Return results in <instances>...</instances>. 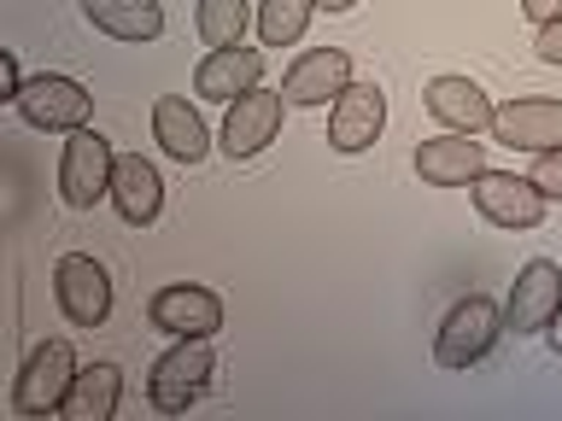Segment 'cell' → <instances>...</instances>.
I'll return each mask as SVG.
<instances>
[{
	"label": "cell",
	"instance_id": "1",
	"mask_svg": "<svg viewBox=\"0 0 562 421\" xmlns=\"http://www.w3.org/2000/svg\"><path fill=\"white\" fill-rule=\"evenodd\" d=\"M211 368H217L211 333H188V340H176L165 357L153 363V375H147V403L158 416H182L188 403L211 386Z\"/></svg>",
	"mask_w": 562,
	"mask_h": 421
},
{
	"label": "cell",
	"instance_id": "2",
	"mask_svg": "<svg viewBox=\"0 0 562 421\" xmlns=\"http://www.w3.org/2000/svg\"><path fill=\"white\" fill-rule=\"evenodd\" d=\"M498 333H504V310L492 305L486 293L457 298V305L446 310V322H439L434 363H439V368H474L492 345H498Z\"/></svg>",
	"mask_w": 562,
	"mask_h": 421
},
{
	"label": "cell",
	"instance_id": "3",
	"mask_svg": "<svg viewBox=\"0 0 562 421\" xmlns=\"http://www.w3.org/2000/svg\"><path fill=\"white\" fill-rule=\"evenodd\" d=\"M18 117L30 123V129H47V135H77L88 129V112H94V94L77 82V77H53V70H42V77H24V88H18Z\"/></svg>",
	"mask_w": 562,
	"mask_h": 421
},
{
	"label": "cell",
	"instance_id": "4",
	"mask_svg": "<svg viewBox=\"0 0 562 421\" xmlns=\"http://www.w3.org/2000/svg\"><path fill=\"white\" fill-rule=\"evenodd\" d=\"M112 170H117L112 140L100 129H77L65 140V158H59V200L70 210H94L112 193Z\"/></svg>",
	"mask_w": 562,
	"mask_h": 421
},
{
	"label": "cell",
	"instance_id": "5",
	"mask_svg": "<svg viewBox=\"0 0 562 421\" xmlns=\"http://www.w3.org/2000/svg\"><path fill=\"white\" fill-rule=\"evenodd\" d=\"M77 380V351L70 340H42L18 368V386H12V410L18 416H53Z\"/></svg>",
	"mask_w": 562,
	"mask_h": 421
},
{
	"label": "cell",
	"instance_id": "6",
	"mask_svg": "<svg viewBox=\"0 0 562 421\" xmlns=\"http://www.w3.org/2000/svg\"><path fill=\"white\" fill-rule=\"evenodd\" d=\"M53 298H59L70 328H100L105 316H112V275H105L100 258L65 252L53 263Z\"/></svg>",
	"mask_w": 562,
	"mask_h": 421
},
{
	"label": "cell",
	"instance_id": "7",
	"mask_svg": "<svg viewBox=\"0 0 562 421\" xmlns=\"http://www.w3.org/2000/svg\"><path fill=\"white\" fill-rule=\"evenodd\" d=\"M469 193H474V210L498 228H539L544 210H551V200L533 187V175H509V170H481Z\"/></svg>",
	"mask_w": 562,
	"mask_h": 421
},
{
	"label": "cell",
	"instance_id": "8",
	"mask_svg": "<svg viewBox=\"0 0 562 421\" xmlns=\"http://www.w3.org/2000/svg\"><path fill=\"white\" fill-rule=\"evenodd\" d=\"M281 112H288V94H276V88H252V94H240L235 105H228V117H223V140H217V147L228 158H258L281 135Z\"/></svg>",
	"mask_w": 562,
	"mask_h": 421
},
{
	"label": "cell",
	"instance_id": "9",
	"mask_svg": "<svg viewBox=\"0 0 562 421\" xmlns=\"http://www.w3.org/2000/svg\"><path fill=\"white\" fill-rule=\"evenodd\" d=\"M492 140H504L509 152H551L562 147V100H509L492 112Z\"/></svg>",
	"mask_w": 562,
	"mask_h": 421
},
{
	"label": "cell",
	"instance_id": "10",
	"mask_svg": "<svg viewBox=\"0 0 562 421\" xmlns=\"http://www.w3.org/2000/svg\"><path fill=\"white\" fill-rule=\"evenodd\" d=\"M381 123H386V94L375 82H351L328 112V147L334 152H369L381 140Z\"/></svg>",
	"mask_w": 562,
	"mask_h": 421
},
{
	"label": "cell",
	"instance_id": "11",
	"mask_svg": "<svg viewBox=\"0 0 562 421\" xmlns=\"http://www.w3.org/2000/svg\"><path fill=\"white\" fill-rule=\"evenodd\" d=\"M153 328H165L176 333V340H188V333H217L223 328V298L200 287V281H170V287H158L153 293Z\"/></svg>",
	"mask_w": 562,
	"mask_h": 421
},
{
	"label": "cell",
	"instance_id": "12",
	"mask_svg": "<svg viewBox=\"0 0 562 421\" xmlns=\"http://www.w3.org/2000/svg\"><path fill=\"white\" fill-rule=\"evenodd\" d=\"M351 88V53L346 47H311L299 53L293 70L281 77V94L288 105H328Z\"/></svg>",
	"mask_w": 562,
	"mask_h": 421
},
{
	"label": "cell",
	"instance_id": "13",
	"mask_svg": "<svg viewBox=\"0 0 562 421\" xmlns=\"http://www.w3.org/2000/svg\"><path fill=\"white\" fill-rule=\"evenodd\" d=\"M557 305H562V270H557L551 258H533V263L516 275V287H509L504 328H509V333H539V328H551Z\"/></svg>",
	"mask_w": 562,
	"mask_h": 421
},
{
	"label": "cell",
	"instance_id": "14",
	"mask_svg": "<svg viewBox=\"0 0 562 421\" xmlns=\"http://www.w3.org/2000/svg\"><path fill=\"white\" fill-rule=\"evenodd\" d=\"M486 170V147H481V135H434V140H422L416 147V175L428 187H469L474 175Z\"/></svg>",
	"mask_w": 562,
	"mask_h": 421
},
{
	"label": "cell",
	"instance_id": "15",
	"mask_svg": "<svg viewBox=\"0 0 562 421\" xmlns=\"http://www.w3.org/2000/svg\"><path fill=\"white\" fill-rule=\"evenodd\" d=\"M422 105L457 135H492V112H498V105L486 100V88L469 82V77H434L422 88Z\"/></svg>",
	"mask_w": 562,
	"mask_h": 421
},
{
	"label": "cell",
	"instance_id": "16",
	"mask_svg": "<svg viewBox=\"0 0 562 421\" xmlns=\"http://www.w3.org/2000/svg\"><path fill=\"white\" fill-rule=\"evenodd\" d=\"M263 88V53L258 47H211L193 70V94L200 100H240Z\"/></svg>",
	"mask_w": 562,
	"mask_h": 421
},
{
	"label": "cell",
	"instance_id": "17",
	"mask_svg": "<svg viewBox=\"0 0 562 421\" xmlns=\"http://www.w3.org/2000/svg\"><path fill=\"white\" fill-rule=\"evenodd\" d=\"M112 205H117V217L130 228H147V223H158V210H165V182H158V170L140 152H117Z\"/></svg>",
	"mask_w": 562,
	"mask_h": 421
},
{
	"label": "cell",
	"instance_id": "18",
	"mask_svg": "<svg viewBox=\"0 0 562 421\" xmlns=\"http://www.w3.org/2000/svg\"><path fill=\"white\" fill-rule=\"evenodd\" d=\"M153 135H158V147H165L176 164H200V158L211 152L205 117L193 112L182 94H158L153 100Z\"/></svg>",
	"mask_w": 562,
	"mask_h": 421
},
{
	"label": "cell",
	"instance_id": "19",
	"mask_svg": "<svg viewBox=\"0 0 562 421\" xmlns=\"http://www.w3.org/2000/svg\"><path fill=\"white\" fill-rule=\"evenodd\" d=\"M117 403H123V368L117 363H88V368H77V380H70L59 416L65 421H112Z\"/></svg>",
	"mask_w": 562,
	"mask_h": 421
},
{
	"label": "cell",
	"instance_id": "20",
	"mask_svg": "<svg viewBox=\"0 0 562 421\" xmlns=\"http://www.w3.org/2000/svg\"><path fill=\"white\" fill-rule=\"evenodd\" d=\"M88 24L117 35V42H153L165 35V7L158 0H82Z\"/></svg>",
	"mask_w": 562,
	"mask_h": 421
},
{
	"label": "cell",
	"instance_id": "21",
	"mask_svg": "<svg viewBox=\"0 0 562 421\" xmlns=\"http://www.w3.org/2000/svg\"><path fill=\"white\" fill-rule=\"evenodd\" d=\"M246 18H252V7H246V0H200V12H193V30H200L205 47H240Z\"/></svg>",
	"mask_w": 562,
	"mask_h": 421
},
{
	"label": "cell",
	"instance_id": "22",
	"mask_svg": "<svg viewBox=\"0 0 562 421\" xmlns=\"http://www.w3.org/2000/svg\"><path fill=\"white\" fill-rule=\"evenodd\" d=\"M311 12H316V0H263V7H258L263 47H293L299 35H305Z\"/></svg>",
	"mask_w": 562,
	"mask_h": 421
},
{
	"label": "cell",
	"instance_id": "23",
	"mask_svg": "<svg viewBox=\"0 0 562 421\" xmlns=\"http://www.w3.org/2000/svg\"><path fill=\"white\" fill-rule=\"evenodd\" d=\"M533 187L544 193V200H562V147H551V152H533Z\"/></svg>",
	"mask_w": 562,
	"mask_h": 421
},
{
	"label": "cell",
	"instance_id": "24",
	"mask_svg": "<svg viewBox=\"0 0 562 421\" xmlns=\"http://www.w3.org/2000/svg\"><path fill=\"white\" fill-rule=\"evenodd\" d=\"M539 59L544 65H562V18H551V24H539Z\"/></svg>",
	"mask_w": 562,
	"mask_h": 421
},
{
	"label": "cell",
	"instance_id": "25",
	"mask_svg": "<svg viewBox=\"0 0 562 421\" xmlns=\"http://www.w3.org/2000/svg\"><path fill=\"white\" fill-rule=\"evenodd\" d=\"M18 88H24V70H18L12 53H0V100H18Z\"/></svg>",
	"mask_w": 562,
	"mask_h": 421
},
{
	"label": "cell",
	"instance_id": "26",
	"mask_svg": "<svg viewBox=\"0 0 562 421\" xmlns=\"http://www.w3.org/2000/svg\"><path fill=\"white\" fill-rule=\"evenodd\" d=\"M521 12L533 18V24H551V18H562V0H521Z\"/></svg>",
	"mask_w": 562,
	"mask_h": 421
},
{
	"label": "cell",
	"instance_id": "27",
	"mask_svg": "<svg viewBox=\"0 0 562 421\" xmlns=\"http://www.w3.org/2000/svg\"><path fill=\"white\" fill-rule=\"evenodd\" d=\"M316 7H323V12H351L358 0H316Z\"/></svg>",
	"mask_w": 562,
	"mask_h": 421
},
{
	"label": "cell",
	"instance_id": "28",
	"mask_svg": "<svg viewBox=\"0 0 562 421\" xmlns=\"http://www.w3.org/2000/svg\"><path fill=\"white\" fill-rule=\"evenodd\" d=\"M551 345L562 351V305H557V316H551Z\"/></svg>",
	"mask_w": 562,
	"mask_h": 421
}]
</instances>
